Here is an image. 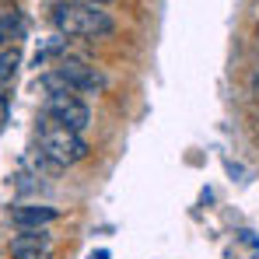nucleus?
<instances>
[{
    "instance_id": "423d86ee",
    "label": "nucleus",
    "mask_w": 259,
    "mask_h": 259,
    "mask_svg": "<svg viewBox=\"0 0 259 259\" xmlns=\"http://www.w3.org/2000/svg\"><path fill=\"white\" fill-rule=\"evenodd\" d=\"M60 217L56 207H42V203H18L11 210V224L21 228V231H42L46 224H53Z\"/></svg>"
},
{
    "instance_id": "f03ea898",
    "label": "nucleus",
    "mask_w": 259,
    "mask_h": 259,
    "mask_svg": "<svg viewBox=\"0 0 259 259\" xmlns=\"http://www.w3.org/2000/svg\"><path fill=\"white\" fill-rule=\"evenodd\" d=\"M39 154L49 165H56V168H70V165L88 158V144L81 133L60 126L53 119H42L39 123Z\"/></svg>"
},
{
    "instance_id": "7ed1b4c3",
    "label": "nucleus",
    "mask_w": 259,
    "mask_h": 259,
    "mask_svg": "<svg viewBox=\"0 0 259 259\" xmlns=\"http://www.w3.org/2000/svg\"><path fill=\"white\" fill-rule=\"evenodd\" d=\"M39 84L49 91V95H88V91H102L105 88V77L98 67L91 63H81V60H63L56 70H49L39 77Z\"/></svg>"
},
{
    "instance_id": "1a4fd4ad",
    "label": "nucleus",
    "mask_w": 259,
    "mask_h": 259,
    "mask_svg": "<svg viewBox=\"0 0 259 259\" xmlns=\"http://www.w3.org/2000/svg\"><path fill=\"white\" fill-rule=\"evenodd\" d=\"M7 116H11V102H7V95H0V130L7 123Z\"/></svg>"
},
{
    "instance_id": "f257e3e1",
    "label": "nucleus",
    "mask_w": 259,
    "mask_h": 259,
    "mask_svg": "<svg viewBox=\"0 0 259 259\" xmlns=\"http://www.w3.org/2000/svg\"><path fill=\"white\" fill-rule=\"evenodd\" d=\"M53 28L67 39H102L116 32V21L98 4H56Z\"/></svg>"
},
{
    "instance_id": "0eeeda50",
    "label": "nucleus",
    "mask_w": 259,
    "mask_h": 259,
    "mask_svg": "<svg viewBox=\"0 0 259 259\" xmlns=\"http://www.w3.org/2000/svg\"><path fill=\"white\" fill-rule=\"evenodd\" d=\"M18 63H21V53H18V46H11V49H0V88L11 84V77L18 74Z\"/></svg>"
},
{
    "instance_id": "20e7f679",
    "label": "nucleus",
    "mask_w": 259,
    "mask_h": 259,
    "mask_svg": "<svg viewBox=\"0 0 259 259\" xmlns=\"http://www.w3.org/2000/svg\"><path fill=\"white\" fill-rule=\"evenodd\" d=\"M42 119H53V123H60V126L81 133V130L88 126V119H91V112H88V105L77 95H46Z\"/></svg>"
},
{
    "instance_id": "6e6552de",
    "label": "nucleus",
    "mask_w": 259,
    "mask_h": 259,
    "mask_svg": "<svg viewBox=\"0 0 259 259\" xmlns=\"http://www.w3.org/2000/svg\"><path fill=\"white\" fill-rule=\"evenodd\" d=\"M11 39H21V18H18V11H11V14L0 18V42H11Z\"/></svg>"
},
{
    "instance_id": "39448f33",
    "label": "nucleus",
    "mask_w": 259,
    "mask_h": 259,
    "mask_svg": "<svg viewBox=\"0 0 259 259\" xmlns=\"http://www.w3.org/2000/svg\"><path fill=\"white\" fill-rule=\"evenodd\" d=\"M11 256L14 259H53V242L46 231H21L11 238Z\"/></svg>"
}]
</instances>
